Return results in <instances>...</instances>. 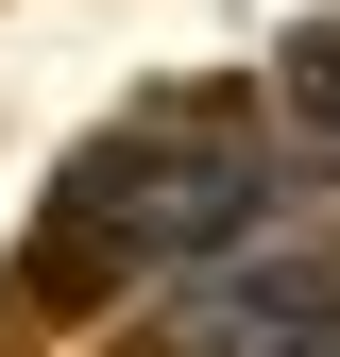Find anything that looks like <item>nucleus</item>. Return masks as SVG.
<instances>
[{"label":"nucleus","instance_id":"obj_2","mask_svg":"<svg viewBox=\"0 0 340 357\" xmlns=\"http://www.w3.org/2000/svg\"><path fill=\"white\" fill-rule=\"evenodd\" d=\"M323 324H340V273L323 255H255V238L153 289V357H307Z\"/></svg>","mask_w":340,"mask_h":357},{"label":"nucleus","instance_id":"obj_1","mask_svg":"<svg viewBox=\"0 0 340 357\" xmlns=\"http://www.w3.org/2000/svg\"><path fill=\"white\" fill-rule=\"evenodd\" d=\"M255 204H272V153L255 137H170L137 153V188H119V273H204V255H238L255 238Z\"/></svg>","mask_w":340,"mask_h":357},{"label":"nucleus","instance_id":"obj_3","mask_svg":"<svg viewBox=\"0 0 340 357\" xmlns=\"http://www.w3.org/2000/svg\"><path fill=\"white\" fill-rule=\"evenodd\" d=\"M307 357H340V324H323V340H307Z\"/></svg>","mask_w":340,"mask_h":357},{"label":"nucleus","instance_id":"obj_4","mask_svg":"<svg viewBox=\"0 0 340 357\" xmlns=\"http://www.w3.org/2000/svg\"><path fill=\"white\" fill-rule=\"evenodd\" d=\"M323 137H340V119H323Z\"/></svg>","mask_w":340,"mask_h":357}]
</instances>
